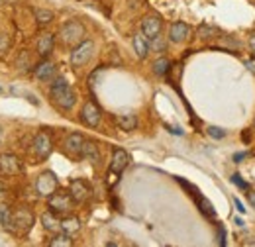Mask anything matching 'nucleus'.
Masks as SVG:
<instances>
[{"instance_id": "nucleus-1", "label": "nucleus", "mask_w": 255, "mask_h": 247, "mask_svg": "<svg viewBox=\"0 0 255 247\" xmlns=\"http://www.w3.org/2000/svg\"><path fill=\"white\" fill-rule=\"evenodd\" d=\"M51 100L61 110H71L77 102V93L65 83V79H55L51 85Z\"/></svg>"}, {"instance_id": "nucleus-2", "label": "nucleus", "mask_w": 255, "mask_h": 247, "mask_svg": "<svg viewBox=\"0 0 255 247\" xmlns=\"http://www.w3.org/2000/svg\"><path fill=\"white\" fill-rule=\"evenodd\" d=\"M73 204H75V200H73V196L67 194V192H57V190H55L51 196H47V206H49V210H51L53 214H57V216L69 214V212L73 210Z\"/></svg>"}, {"instance_id": "nucleus-3", "label": "nucleus", "mask_w": 255, "mask_h": 247, "mask_svg": "<svg viewBox=\"0 0 255 247\" xmlns=\"http://www.w3.org/2000/svg\"><path fill=\"white\" fill-rule=\"evenodd\" d=\"M93 53H95V43H93L91 39H83V41L77 43V45L73 47V51H71V65H73V67H83V65H87V63L91 61Z\"/></svg>"}, {"instance_id": "nucleus-4", "label": "nucleus", "mask_w": 255, "mask_h": 247, "mask_svg": "<svg viewBox=\"0 0 255 247\" xmlns=\"http://www.w3.org/2000/svg\"><path fill=\"white\" fill-rule=\"evenodd\" d=\"M128 163H129V155H128L124 149H114L110 167H108V177H110L108 185L112 186L118 181V175H122V171L128 167Z\"/></svg>"}, {"instance_id": "nucleus-5", "label": "nucleus", "mask_w": 255, "mask_h": 247, "mask_svg": "<svg viewBox=\"0 0 255 247\" xmlns=\"http://www.w3.org/2000/svg\"><path fill=\"white\" fill-rule=\"evenodd\" d=\"M57 186H59V181H57V177H55V173L53 171H43L37 179H35V192L39 194V196H51L55 190H57Z\"/></svg>"}, {"instance_id": "nucleus-6", "label": "nucleus", "mask_w": 255, "mask_h": 247, "mask_svg": "<svg viewBox=\"0 0 255 247\" xmlns=\"http://www.w3.org/2000/svg\"><path fill=\"white\" fill-rule=\"evenodd\" d=\"M61 39H63L65 45H77L85 39V26L81 22H67L63 28H61Z\"/></svg>"}, {"instance_id": "nucleus-7", "label": "nucleus", "mask_w": 255, "mask_h": 247, "mask_svg": "<svg viewBox=\"0 0 255 247\" xmlns=\"http://www.w3.org/2000/svg\"><path fill=\"white\" fill-rule=\"evenodd\" d=\"M33 226V214L28 208H22L12 214V232L16 234H28Z\"/></svg>"}, {"instance_id": "nucleus-8", "label": "nucleus", "mask_w": 255, "mask_h": 247, "mask_svg": "<svg viewBox=\"0 0 255 247\" xmlns=\"http://www.w3.org/2000/svg\"><path fill=\"white\" fill-rule=\"evenodd\" d=\"M81 120L87 124L89 127H96L100 124V120H102V110H100V106L96 104L95 100L85 102V106L81 110Z\"/></svg>"}, {"instance_id": "nucleus-9", "label": "nucleus", "mask_w": 255, "mask_h": 247, "mask_svg": "<svg viewBox=\"0 0 255 247\" xmlns=\"http://www.w3.org/2000/svg\"><path fill=\"white\" fill-rule=\"evenodd\" d=\"M163 30V20H161L157 14H147L143 20H141V33L151 41L153 37L161 35Z\"/></svg>"}, {"instance_id": "nucleus-10", "label": "nucleus", "mask_w": 255, "mask_h": 247, "mask_svg": "<svg viewBox=\"0 0 255 247\" xmlns=\"http://www.w3.org/2000/svg\"><path fill=\"white\" fill-rule=\"evenodd\" d=\"M91 185L87 183V181H83V179H75V181H71V186H69V194L73 196V200L75 202H85V200H89L91 198Z\"/></svg>"}, {"instance_id": "nucleus-11", "label": "nucleus", "mask_w": 255, "mask_h": 247, "mask_svg": "<svg viewBox=\"0 0 255 247\" xmlns=\"http://www.w3.org/2000/svg\"><path fill=\"white\" fill-rule=\"evenodd\" d=\"M53 149V141H51V135L47 131H39L33 139V151L39 159H45L47 155L51 153Z\"/></svg>"}, {"instance_id": "nucleus-12", "label": "nucleus", "mask_w": 255, "mask_h": 247, "mask_svg": "<svg viewBox=\"0 0 255 247\" xmlns=\"http://www.w3.org/2000/svg\"><path fill=\"white\" fill-rule=\"evenodd\" d=\"M22 171V165L18 161V157L12 153L0 155V173L2 175H18Z\"/></svg>"}, {"instance_id": "nucleus-13", "label": "nucleus", "mask_w": 255, "mask_h": 247, "mask_svg": "<svg viewBox=\"0 0 255 247\" xmlns=\"http://www.w3.org/2000/svg\"><path fill=\"white\" fill-rule=\"evenodd\" d=\"M191 33V28L185 24V22H175L171 24V30H169V39L173 43H183Z\"/></svg>"}, {"instance_id": "nucleus-14", "label": "nucleus", "mask_w": 255, "mask_h": 247, "mask_svg": "<svg viewBox=\"0 0 255 247\" xmlns=\"http://www.w3.org/2000/svg\"><path fill=\"white\" fill-rule=\"evenodd\" d=\"M33 75H35L37 81L49 83V81H53V77H55V65H53L51 61L39 63V65L33 69Z\"/></svg>"}, {"instance_id": "nucleus-15", "label": "nucleus", "mask_w": 255, "mask_h": 247, "mask_svg": "<svg viewBox=\"0 0 255 247\" xmlns=\"http://www.w3.org/2000/svg\"><path fill=\"white\" fill-rule=\"evenodd\" d=\"M83 143H85V137L81 133H71L65 141V147L67 151L75 157H81V151H83Z\"/></svg>"}, {"instance_id": "nucleus-16", "label": "nucleus", "mask_w": 255, "mask_h": 247, "mask_svg": "<svg viewBox=\"0 0 255 247\" xmlns=\"http://www.w3.org/2000/svg\"><path fill=\"white\" fill-rule=\"evenodd\" d=\"M133 49H135V53H137V57L139 59H145L147 57V53H149V39L139 31V33H135L133 35Z\"/></svg>"}, {"instance_id": "nucleus-17", "label": "nucleus", "mask_w": 255, "mask_h": 247, "mask_svg": "<svg viewBox=\"0 0 255 247\" xmlns=\"http://www.w3.org/2000/svg\"><path fill=\"white\" fill-rule=\"evenodd\" d=\"M53 45H55L53 33H43V35L37 39V53H39L41 57H47V55L53 51Z\"/></svg>"}, {"instance_id": "nucleus-18", "label": "nucleus", "mask_w": 255, "mask_h": 247, "mask_svg": "<svg viewBox=\"0 0 255 247\" xmlns=\"http://www.w3.org/2000/svg\"><path fill=\"white\" fill-rule=\"evenodd\" d=\"M41 226L47 232H61V222L57 220V214H53L51 210L41 214Z\"/></svg>"}, {"instance_id": "nucleus-19", "label": "nucleus", "mask_w": 255, "mask_h": 247, "mask_svg": "<svg viewBox=\"0 0 255 247\" xmlns=\"http://www.w3.org/2000/svg\"><path fill=\"white\" fill-rule=\"evenodd\" d=\"M81 157H83V159H89V161H93V163H98V161H100V151H98V145H96L95 141H87V139H85V143H83V151H81Z\"/></svg>"}, {"instance_id": "nucleus-20", "label": "nucleus", "mask_w": 255, "mask_h": 247, "mask_svg": "<svg viewBox=\"0 0 255 247\" xmlns=\"http://www.w3.org/2000/svg\"><path fill=\"white\" fill-rule=\"evenodd\" d=\"M81 230V220L75 216H69L61 220V232L67 234V236H73V234H77Z\"/></svg>"}, {"instance_id": "nucleus-21", "label": "nucleus", "mask_w": 255, "mask_h": 247, "mask_svg": "<svg viewBox=\"0 0 255 247\" xmlns=\"http://www.w3.org/2000/svg\"><path fill=\"white\" fill-rule=\"evenodd\" d=\"M116 124L120 125V129L131 131V129H135V125H137V118H135L133 114H120V116H116Z\"/></svg>"}, {"instance_id": "nucleus-22", "label": "nucleus", "mask_w": 255, "mask_h": 247, "mask_svg": "<svg viewBox=\"0 0 255 247\" xmlns=\"http://www.w3.org/2000/svg\"><path fill=\"white\" fill-rule=\"evenodd\" d=\"M33 16H35V22H37L39 26H47V24H51V22L55 20V14H53L51 10H43V8L35 10Z\"/></svg>"}, {"instance_id": "nucleus-23", "label": "nucleus", "mask_w": 255, "mask_h": 247, "mask_svg": "<svg viewBox=\"0 0 255 247\" xmlns=\"http://www.w3.org/2000/svg\"><path fill=\"white\" fill-rule=\"evenodd\" d=\"M0 224L6 230H12V210L6 204H0Z\"/></svg>"}, {"instance_id": "nucleus-24", "label": "nucleus", "mask_w": 255, "mask_h": 247, "mask_svg": "<svg viewBox=\"0 0 255 247\" xmlns=\"http://www.w3.org/2000/svg\"><path fill=\"white\" fill-rule=\"evenodd\" d=\"M49 246L51 247H71L73 246V240H71V236H67V234H59V236H55V238L49 242Z\"/></svg>"}, {"instance_id": "nucleus-25", "label": "nucleus", "mask_w": 255, "mask_h": 247, "mask_svg": "<svg viewBox=\"0 0 255 247\" xmlns=\"http://www.w3.org/2000/svg\"><path fill=\"white\" fill-rule=\"evenodd\" d=\"M169 67H171L169 59H165V57H159L157 61L153 63V73H155V75H159V77H163V75H167Z\"/></svg>"}, {"instance_id": "nucleus-26", "label": "nucleus", "mask_w": 255, "mask_h": 247, "mask_svg": "<svg viewBox=\"0 0 255 247\" xmlns=\"http://www.w3.org/2000/svg\"><path fill=\"white\" fill-rule=\"evenodd\" d=\"M208 135H210V137H214V139H222L224 135H226V131H224L222 127L210 125V127H208Z\"/></svg>"}, {"instance_id": "nucleus-27", "label": "nucleus", "mask_w": 255, "mask_h": 247, "mask_svg": "<svg viewBox=\"0 0 255 247\" xmlns=\"http://www.w3.org/2000/svg\"><path fill=\"white\" fill-rule=\"evenodd\" d=\"M232 183H234L236 186H240V188H244V190H250V185H248V183H246L238 173H234V175H232Z\"/></svg>"}, {"instance_id": "nucleus-28", "label": "nucleus", "mask_w": 255, "mask_h": 247, "mask_svg": "<svg viewBox=\"0 0 255 247\" xmlns=\"http://www.w3.org/2000/svg\"><path fill=\"white\" fill-rule=\"evenodd\" d=\"M214 33H216V30H214V28H208V26H200V28H198V35H200V37H204V39L212 37Z\"/></svg>"}, {"instance_id": "nucleus-29", "label": "nucleus", "mask_w": 255, "mask_h": 247, "mask_svg": "<svg viewBox=\"0 0 255 247\" xmlns=\"http://www.w3.org/2000/svg\"><path fill=\"white\" fill-rule=\"evenodd\" d=\"M149 47H153V51H163L165 49V41H161V35H157V37L151 39V45Z\"/></svg>"}, {"instance_id": "nucleus-30", "label": "nucleus", "mask_w": 255, "mask_h": 247, "mask_svg": "<svg viewBox=\"0 0 255 247\" xmlns=\"http://www.w3.org/2000/svg\"><path fill=\"white\" fill-rule=\"evenodd\" d=\"M10 47V37L8 35H4V33H0V53L2 51H6Z\"/></svg>"}, {"instance_id": "nucleus-31", "label": "nucleus", "mask_w": 255, "mask_h": 247, "mask_svg": "<svg viewBox=\"0 0 255 247\" xmlns=\"http://www.w3.org/2000/svg\"><path fill=\"white\" fill-rule=\"evenodd\" d=\"M246 194H248V200H250L252 208L255 210V192H254V190H246Z\"/></svg>"}, {"instance_id": "nucleus-32", "label": "nucleus", "mask_w": 255, "mask_h": 247, "mask_svg": "<svg viewBox=\"0 0 255 247\" xmlns=\"http://www.w3.org/2000/svg\"><path fill=\"white\" fill-rule=\"evenodd\" d=\"M167 129H169L171 133H175V135H183V129H181V127H175V125H167Z\"/></svg>"}, {"instance_id": "nucleus-33", "label": "nucleus", "mask_w": 255, "mask_h": 247, "mask_svg": "<svg viewBox=\"0 0 255 247\" xmlns=\"http://www.w3.org/2000/svg\"><path fill=\"white\" fill-rule=\"evenodd\" d=\"M234 204H236V208H238V212H246V208H244V204H242V200L240 198H234Z\"/></svg>"}, {"instance_id": "nucleus-34", "label": "nucleus", "mask_w": 255, "mask_h": 247, "mask_svg": "<svg viewBox=\"0 0 255 247\" xmlns=\"http://www.w3.org/2000/svg\"><path fill=\"white\" fill-rule=\"evenodd\" d=\"M246 65H248V69L255 75V57H250V59L246 61Z\"/></svg>"}, {"instance_id": "nucleus-35", "label": "nucleus", "mask_w": 255, "mask_h": 247, "mask_svg": "<svg viewBox=\"0 0 255 247\" xmlns=\"http://www.w3.org/2000/svg\"><path fill=\"white\" fill-rule=\"evenodd\" d=\"M246 157H248V153H236L234 155V161H236V163H240V161H242V159H246Z\"/></svg>"}, {"instance_id": "nucleus-36", "label": "nucleus", "mask_w": 255, "mask_h": 247, "mask_svg": "<svg viewBox=\"0 0 255 247\" xmlns=\"http://www.w3.org/2000/svg\"><path fill=\"white\" fill-rule=\"evenodd\" d=\"M218 232H220V246H226V234H224V230L218 228Z\"/></svg>"}, {"instance_id": "nucleus-37", "label": "nucleus", "mask_w": 255, "mask_h": 247, "mask_svg": "<svg viewBox=\"0 0 255 247\" xmlns=\"http://www.w3.org/2000/svg\"><path fill=\"white\" fill-rule=\"evenodd\" d=\"M250 47H252V51L255 53V33L252 35V37H250Z\"/></svg>"}, {"instance_id": "nucleus-38", "label": "nucleus", "mask_w": 255, "mask_h": 247, "mask_svg": "<svg viewBox=\"0 0 255 247\" xmlns=\"http://www.w3.org/2000/svg\"><path fill=\"white\" fill-rule=\"evenodd\" d=\"M0 139H2V133H0Z\"/></svg>"}]
</instances>
